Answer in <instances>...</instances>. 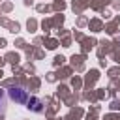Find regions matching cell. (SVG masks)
<instances>
[{
	"label": "cell",
	"instance_id": "6da1fadb",
	"mask_svg": "<svg viewBox=\"0 0 120 120\" xmlns=\"http://www.w3.org/2000/svg\"><path fill=\"white\" fill-rule=\"evenodd\" d=\"M8 94H9V98H11L15 103H26V101H28V94H26V90L21 88V86H9V88H8Z\"/></svg>",
	"mask_w": 120,
	"mask_h": 120
},
{
	"label": "cell",
	"instance_id": "7a4b0ae2",
	"mask_svg": "<svg viewBox=\"0 0 120 120\" xmlns=\"http://www.w3.org/2000/svg\"><path fill=\"white\" fill-rule=\"evenodd\" d=\"M26 103H28V109H32V111H36V112H41V111H43V107H41V101H39L38 98H30Z\"/></svg>",
	"mask_w": 120,
	"mask_h": 120
},
{
	"label": "cell",
	"instance_id": "3957f363",
	"mask_svg": "<svg viewBox=\"0 0 120 120\" xmlns=\"http://www.w3.org/2000/svg\"><path fill=\"white\" fill-rule=\"evenodd\" d=\"M4 105H6V98H4V94L0 92V111H4Z\"/></svg>",
	"mask_w": 120,
	"mask_h": 120
}]
</instances>
